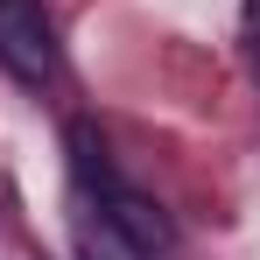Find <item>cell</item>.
Returning <instances> with one entry per match:
<instances>
[{
  "instance_id": "obj_1",
  "label": "cell",
  "mask_w": 260,
  "mask_h": 260,
  "mask_svg": "<svg viewBox=\"0 0 260 260\" xmlns=\"http://www.w3.org/2000/svg\"><path fill=\"white\" fill-rule=\"evenodd\" d=\"M0 63L28 85H43L56 71V28L36 0H0Z\"/></svg>"
},
{
  "instance_id": "obj_2",
  "label": "cell",
  "mask_w": 260,
  "mask_h": 260,
  "mask_svg": "<svg viewBox=\"0 0 260 260\" xmlns=\"http://www.w3.org/2000/svg\"><path fill=\"white\" fill-rule=\"evenodd\" d=\"M99 211L113 218V225H120V232H127V239H134V246H141L148 260H155V253H169V246H176V225H169L162 211H155L148 197H134L127 183H120V176H113V183L99 190Z\"/></svg>"
},
{
  "instance_id": "obj_3",
  "label": "cell",
  "mask_w": 260,
  "mask_h": 260,
  "mask_svg": "<svg viewBox=\"0 0 260 260\" xmlns=\"http://www.w3.org/2000/svg\"><path fill=\"white\" fill-rule=\"evenodd\" d=\"M78 246H85L91 260H148V253H141V246H134V239H127L106 211H99V218H78Z\"/></svg>"
},
{
  "instance_id": "obj_4",
  "label": "cell",
  "mask_w": 260,
  "mask_h": 260,
  "mask_svg": "<svg viewBox=\"0 0 260 260\" xmlns=\"http://www.w3.org/2000/svg\"><path fill=\"white\" fill-rule=\"evenodd\" d=\"M246 21H253V56H260V0H246Z\"/></svg>"
}]
</instances>
